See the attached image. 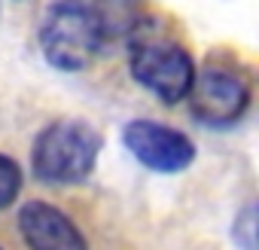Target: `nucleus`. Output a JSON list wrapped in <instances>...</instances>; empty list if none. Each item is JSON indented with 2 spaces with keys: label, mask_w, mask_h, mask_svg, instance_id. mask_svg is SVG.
<instances>
[{
  "label": "nucleus",
  "mask_w": 259,
  "mask_h": 250,
  "mask_svg": "<svg viewBox=\"0 0 259 250\" xmlns=\"http://www.w3.org/2000/svg\"><path fill=\"white\" fill-rule=\"evenodd\" d=\"M104 25L98 10L82 0H58L43 16L40 46L52 67L58 70H82L92 64L98 49L104 46Z\"/></svg>",
  "instance_id": "obj_1"
},
{
  "label": "nucleus",
  "mask_w": 259,
  "mask_h": 250,
  "mask_svg": "<svg viewBox=\"0 0 259 250\" xmlns=\"http://www.w3.org/2000/svg\"><path fill=\"white\" fill-rule=\"evenodd\" d=\"M101 138L85 122H55L34 144V174L46 183H79L98 162Z\"/></svg>",
  "instance_id": "obj_2"
},
{
  "label": "nucleus",
  "mask_w": 259,
  "mask_h": 250,
  "mask_svg": "<svg viewBox=\"0 0 259 250\" xmlns=\"http://www.w3.org/2000/svg\"><path fill=\"white\" fill-rule=\"evenodd\" d=\"M132 31H135V43H132L135 79L165 104L183 101L195 79V67H192V58L186 55V49L147 31V28L135 25Z\"/></svg>",
  "instance_id": "obj_3"
},
{
  "label": "nucleus",
  "mask_w": 259,
  "mask_h": 250,
  "mask_svg": "<svg viewBox=\"0 0 259 250\" xmlns=\"http://www.w3.org/2000/svg\"><path fill=\"white\" fill-rule=\"evenodd\" d=\"M189 104L195 119H201L204 125H213V129H226V125H235L247 104H250V86L244 76L223 70V67H207L201 76L192 79L189 89Z\"/></svg>",
  "instance_id": "obj_4"
},
{
  "label": "nucleus",
  "mask_w": 259,
  "mask_h": 250,
  "mask_svg": "<svg viewBox=\"0 0 259 250\" xmlns=\"http://www.w3.org/2000/svg\"><path fill=\"white\" fill-rule=\"evenodd\" d=\"M122 141H125V147L132 150V156L141 165H147V168H153L159 174L183 171L195 159V147L183 132L159 125L153 119L128 122L125 132H122Z\"/></svg>",
  "instance_id": "obj_5"
},
{
  "label": "nucleus",
  "mask_w": 259,
  "mask_h": 250,
  "mask_svg": "<svg viewBox=\"0 0 259 250\" xmlns=\"http://www.w3.org/2000/svg\"><path fill=\"white\" fill-rule=\"evenodd\" d=\"M19 229L31 250H89L70 217L43 201H31L19 211Z\"/></svg>",
  "instance_id": "obj_6"
},
{
  "label": "nucleus",
  "mask_w": 259,
  "mask_h": 250,
  "mask_svg": "<svg viewBox=\"0 0 259 250\" xmlns=\"http://www.w3.org/2000/svg\"><path fill=\"white\" fill-rule=\"evenodd\" d=\"M22 189V171L10 156H0V211L10 207Z\"/></svg>",
  "instance_id": "obj_7"
}]
</instances>
